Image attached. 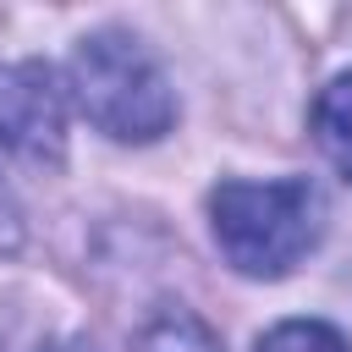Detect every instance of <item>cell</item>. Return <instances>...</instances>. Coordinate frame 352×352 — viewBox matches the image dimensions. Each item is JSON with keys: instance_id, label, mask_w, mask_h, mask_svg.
I'll return each instance as SVG.
<instances>
[{"instance_id": "obj_5", "label": "cell", "mask_w": 352, "mask_h": 352, "mask_svg": "<svg viewBox=\"0 0 352 352\" xmlns=\"http://www.w3.org/2000/svg\"><path fill=\"white\" fill-rule=\"evenodd\" d=\"M138 352H220V336H214L192 308H160V314L143 324Z\"/></svg>"}, {"instance_id": "obj_4", "label": "cell", "mask_w": 352, "mask_h": 352, "mask_svg": "<svg viewBox=\"0 0 352 352\" xmlns=\"http://www.w3.org/2000/svg\"><path fill=\"white\" fill-rule=\"evenodd\" d=\"M314 138L324 148V160L352 182V72L330 77L314 99Z\"/></svg>"}, {"instance_id": "obj_2", "label": "cell", "mask_w": 352, "mask_h": 352, "mask_svg": "<svg viewBox=\"0 0 352 352\" xmlns=\"http://www.w3.org/2000/svg\"><path fill=\"white\" fill-rule=\"evenodd\" d=\"M72 94L116 143H154L176 121V94L160 60L121 28H99L72 50Z\"/></svg>"}, {"instance_id": "obj_7", "label": "cell", "mask_w": 352, "mask_h": 352, "mask_svg": "<svg viewBox=\"0 0 352 352\" xmlns=\"http://www.w3.org/2000/svg\"><path fill=\"white\" fill-rule=\"evenodd\" d=\"M16 242V209H11V192L0 187V248Z\"/></svg>"}, {"instance_id": "obj_6", "label": "cell", "mask_w": 352, "mask_h": 352, "mask_svg": "<svg viewBox=\"0 0 352 352\" xmlns=\"http://www.w3.org/2000/svg\"><path fill=\"white\" fill-rule=\"evenodd\" d=\"M258 352H352V346H346V336H341L336 324H324V319H286V324H275V330L258 341Z\"/></svg>"}, {"instance_id": "obj_1", "label": "cell", "mask_w": 352, "mask_h": 352, "mask_svg": "<svg viewBox=\"0 0 352 352\" xmlns=\"http://www.w3.org/2000/svg\"><path fill=\"white\" fill-rule=\"evenodd\" d=\"M209 226L231 270L275 280L319 242V192L308 176L220 182L209 192Z\"/></svg>"}, {"instance_id": "obj_8", "label": "cell", "mask_w": 352, "mask_h": 352, "mask_svg": "<svg viewBox=\"0 0 352 352\" xmlns=\"http://www.w3.org/2000/svg\"><path fill=\"white\" fill-rule=\"evenodd\" d=\"M50 352H99V346H94V341H55Z\"/></svg>"}, {"instance_id": "obj_3", "label": "cell", "mask_w": 352, "mask_h": 352, "mask_svg": "<svg viewBox=\"0 0 352 352\" xmlns=\"http://www.w3.org/2000/svg\"><path fill=\"white\" fill-rule=\"evenodd\" d=\"M60 94L44 66H0V143L22 160H60Z\"/></svg>"}]
</instances>
